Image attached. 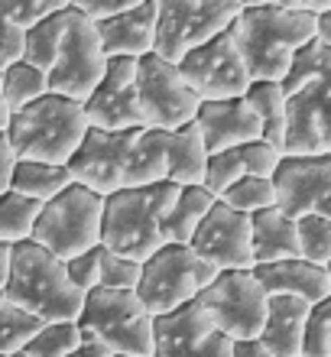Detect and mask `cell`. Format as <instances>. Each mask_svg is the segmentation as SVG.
I'll use <instances>...</instances> for the list:
<instances>
[{"mask_svg": "<svg viewBox=\"0 0 331 357\" xmlns=\"http://www.w3.org/2000/svg\"><path fill=\"white\" fill-rule=\"evenodd\" d=\"M231 357H273L263 348L260 338H247V341H231Z\"/></svg>", "mask_w": 331, "mask_h": 357, "instance_id": "obj_43", "label": "cell"}, {"mask_svg": "<svg viewBox=\"0 0 331 357\" xmlns=\"http://www.w3.org/2000/svg\"><path fill=\"white\" fill-rule=\"evenodd\" d=\"M318 215H325V218H328V221H331V195L325 198L322 205H318Z\"/></svg>", "mask_w": 331, "mask_h": 357, "instance_id": "obj_48", "label": "cell"}, {"mask_svg": "<svg viewBox=\"0 0 331 357\" xmlns=\"http://www.w3.org/2000/svg\"><path fill=\"white\" fill-rule=\"evenodd\" d=\"M286 94L283 156H331V49L312 39L279 82Z\"/></svg>", "mask_w": 331, "mask_h": 357, "instance_id": "obj_1", "label": "cell"}, {"mask_svg": "<svg viewBox=\"0 0 331 357\" xmlns=\"http://www.w3.org/2000/svg\"><path fill=\"white\" fill-rule=\"evenodd\" d=\"M85 117L91 130L123 133L143 127L140 101H137V62L111 59L101 85L85 101Z\"/></svg>", "mask_w": 331, "mask_h": 357, "instance_id": "obj_16", "label": "cell"}, {"mask_svg": "<svg viewBox=\"0 0 331 357\" xmlns=\"http://www.w3.org/2000/svg\"><path fill=\"white\" fill-rule=\"evenodd\" d=\"M13 169H17V153H13V146H10L7 133H0V195H3V192H10Z\"/></svg>", "mask_w": 331, "mask_h": 357, "instance_id": "obj_42", "label": "cell"}, {"mask_svg": "<svg viewBox=\"0 0 331 357\" xmlns=\"http://www.w3.org/2000/svg\"><path fill=\"white\" fill-rule=\"evenodd\" d=\"M3 296L46 325L49 321H78L82 302H85V296L68 282L66 264L33 241L13 247L10 282Z\"/></svg>", "mask_w": 331, "mask_h": 357, "instance_id": "obj_5", "label": "cell"}, {"mask_svg": "<svg viewBox=\"0 0 331 357\" xmlns=\"http://www.w3.org/2000/svg\"><path fill=\"white\" fill-rule=\"evenodd\" d=\"M153 357H231V338L211 328L199 302L153 319Z\"/></svg>", "mask_w": 331, "mask_h": 357, "instance_id": "obj_17", "label": "cell"}, {"mask_svg": "<svg viewBox=\"0 0 331 357\" xmlns=\"http://www.w3.org/2000/svg\"><path fill=\"white\" fill-rule=\"evenodd\" d=\"M325 273H328V282H331V264H328V266H325Z\"/></svg>", "mask_w": 331, "mask_h": 357, "instance_id": "obj_49", "label": "cell"}, {"mask_svg": "<svg viewBox=\"0 0 331 357\" xmlns=\"http://www.w3.org/2000/svg\"><path fill=\"white\" fill-rule=\"evenodd\" d=\"M49 94V82H46V72H39L36 66L29 62H13L10 68H3V85H0V98L3 104L13 111H23L29 104H36L39 98Z\"/></svg>", "mask_w": 331, "mask_h": 357, "instance_id": "obj_29", "label": "cell"}, {"mask_svg": "<svg viewBox=\"0 0 331 357\" xmlns=\"http://www.w3.org/2000/svg\"><path fill=\"white\" fill-rule=\"evenodd\" d=\"M68 20H72V10H68V3H66V7L56 10L52 17H46L43 23L26 29V39H23V62L36 66L39 72H49L52 62H56V56H59V49H62Z\"/></svg>", "mask_w": 331, "mask_h": 357, "instance_id": "obj_28", "label": "cell"}, {"mask_svg": "<svg viewBox=\"0 0 331 357\" xmlns=\"http://www.w3.org/2000/svg\"><path fill=\"white\" fill-rule=\"evenodd\" d=\"M179 198V185L156 182L146 188H123L105 198L101 247L130 257L137 264L150 260L162 247V221Z\"/></svg>", "mask_w": 331, "mask_h": 357, "instance_id": "obj_4", "label": "cell"}, {"mask_svg": "<svg viewBox=\"0 0 331 357\" xmlns=\"http://www.w3.org/2000/svg\"><path fill=\"white\" fill-rule=\"evenodd\" d=\"M312 305H305L289 296H270L266 302V319L260 341L273 357H302L305 321H309Z\"/></svg>", "mask_w": 331, "mask_h": 357, "instance_id": "obj_22", "label": "cell"}, {"mask_svg": "<svg viewBox=\"0 0 331 357\" xmlns=\"http://www.w3.org/2000/svg\"><path fill=\"white\" fill-rule=\"evenodd\" d=\"M75 357H114V351L107 348V344H101L95 335H85V331H82V341H78Z\"/></svg>", "mask_w": 331, "mask_h": 357, "instance_id": "obj_44", "label": "cell"}, {"mask_svg": "<svg viewBox=\"0 0 331 357\" xmlns=\"http://www.w3.org/2000/svg\"><path fill=\"white\" fill-rule=\"evenodd\" d=\"M72 3V10H78L85 20H91V23H107V20L121 17L123 10H130L137 0H68Z\"/></svg>", "mask_w": 331, "mask_h": 357, "instance_id": "obj_41", "label": "cell"}, {"mask_svg": "<svg viewBox=\"0 0 331 357\" xmlns=\"http://www.w3.org/2000/svg\"><path fill=\"white\" fill-rule=\"evenodd\" d=\"M43 325L46 321H39L36 315H29L20 305H13L7 296H0V357L20 354L29 341L36 338V331Z\"/></svg>", "mask_w": 331, "mask_h": 357, "instance_id": "obj_32", "label": "cell"}, {"mask_svg": "<svg viewBox=\"0 0 331 357\" xmlns=\"http://www.w3.org/2000/svg\"><path fill=\"white\" fill-rule=\"evenodd\" d=\"M276 211L286 218L315 215L331 195V156H283L273 172Z\"/></svg>", "mask_w": 331, "mask_h": 357, "instance_id": "obj_18", "label": "cell"}, {"mask_svg": "<svg viewBox=\"0 0 331 357\" xmlns=\"http://www.w3.org/2000/svg\"><path fill=\"white\" fill-rule=\"evenodd\" d=\"M75 178L68 172V166H49V162H20L17 160V169H13V182L10 188L20 192L23 198L29 202H39L46 205L52 202L56 195H62Z\"/></svg>", "mask_w": 331, "mask_h": 357, "instance_id": "obj_27", "label": "cell"}, {"mask_svg": "<svg viewBox=\"0 0 331 357\" xmlns=\"http://www.w3.org/2000/svg\"><path fill=\"white\" fill-rule=\"evenodd\" d=\"M302 357H331V296L318 305H312V312H309Z\"/></svg>", "mask_w": 331, "mask_h": 357, "instance_id": "obj_37", "label": "cell"}, {"mask_svg": "<svg viewBox=\"0 0 331 357\" xmlns=\"http://www.w3.org/2000/svg\"><path fill=\"white\" fill-rule=\"evenodd\" d=\"M7 127H10V107L0 98V133H7Z\"/></svg>", "mask_w": 331, "mask_h": 357, "instance_id": "obj_47", "label": "cell"}, {"mask_svg": "<svg viewBox=\"0 0 331 357\" xmlns=\"http://www.w3.org/2000/svg\"><path fill=\"white\" fill-rule=\"evenodd\" d=\"M85 104L46 94L36 104L10 114L7 140L20 162H49V166H68L78 146L88 137Z\"/></svg>", "mask_w": 331, "mask_h": 357, "instance_id": "obj_3", "label": "cell"}, {"mask_svg": "<svg viewBox=\"0 0 331 357\" xmlns=\"http://www.w3.org/2000/svg\"><path fill=\"white\" fill-rule=\"evenodd\" d=\"M78 331L95 335L117 357H153V315L137 292L91 289L82 302Z\"/></svg>", "mask_w": 331, "mask_h": 357, "instance_id": "obj_9", "label": "cell"}, {"mask_svg": "<svg viewBox=\"0 0 331 357\" xmlns=\"http://www.w3.org/2000/svg\"><path fill=\"white\" fill-rule=\"evenodd\" d=\"M195 127H199L201 140L208 156L224 150H237L254 140H263L260 121L250 111L244 98H231V101H201L195 114Z\"/></svg>", "mask_w": 331, "mask_h": 357, "instance_id": "obj_19", "label": "cell"}, {"mask_svg": "<svg viewBox=\"0 0 331 357\" xmlns=\"http://www.w3.org/2000/svg\"><path fill=\"white\" fill-rule=\"evenodd\" d=\"M0 85H3V68H0Z\"/></svg>", "mask_w": 331, "mask_h": 357, "instance_id": "obj_50", "label": "cell"}, {"mask_svg": "<svg viewBox=\"0 0 331 357\" xmlns=\"http://www.w3.org/2000/svg\"><path fill=\"white\" fill-rule=\"evenodd\" d=\"M176 68H179L182 82L199 94L201 101L244 98L247 88H250V75H247V66L237 52L231 33H221L211 43L189 52Z\"/></svg>", "mask_w": 331, "mask_h": 357, "instance_id": "obj_14", "label": "cell"}, {"mask_svg": "<svg viewBox=\"0 0 331 357\" xmlns=\"http://www.w3.org/2000/svg\"><path fill=\"white\" fill-rule=\"evenodd\" d=\"M218 202L237 215H247L254 218L266 208H276V188H273V178H256V176H244L237 178L234 185L221 192Z\"/></svg>", "mask_w": 331, "mask_h": 357, "instance_id": "obj_31", "label": "cell"}, {"mask_svg": "<svg viewBox=\"0 0 331 357\" xmlns=\"http://www.w3.org/2000/svg\"><path fill=\"white\" fill-rule=\"evenodd\" d=\"M101 254H105V247L98 244L85 254L72 257L66 260V273H68V282L75 286L82 296H88L91 289H98V276H101Z\"/></svg>", "mask_w": 331, "mask_h": 357, "instance_id": "obj_39", "label": "cell"}, {"mask_svg": "<svg viewBox=\"0 0 331 357\" xmlns=\"http://www.w3.org/2000/svg\"><path fill=\"white\" fill-rule=\"evenodd\" d=\"M295 241H299V260L315 266L331 264V221L325 215H305L295 221Z\"/></svg>", "mask_w": 331, "mask_h": 357, "instance_id": "obj_33", "label": "cell"}, {"mask_svg": "<svg viewBox=\"0 0 331 357\" xmlns=\"http://www.w3.org/2000/svg\"><path fill=\"white\" fill-rule=\"evenodd\" d=\"M43 211L39 202H29L20 192H3L0 195V244L17 247L23 241L33 237V227H36V218Z\"/></svg>", "mask_w": 331, "mask_h": 357, "instance_id": "obj_30", "label": "cell"}, {"mask_svg": "<svg viewBox=\"0 0 331 357\" xmlns=\"http://www.w3.org/2000/svg\"><path fill=\"white\" fill-rule=\"evenodd\" d=\"M114 357H117V354H114Z\"/></svg>", "mask_w": 331, "mask_h": 357, "instance_id": "obj_53", "label": "cell"}, {"mask_svg": "<svg viewBox=\"0 0 331 357\" xmlns=\"http://www.w3.org/2000/svg\"><path fill=\"white\" fill-rule=\"evenodd\" d=\"M244 101L250 104V111L256 114L260 130H263V140L283 153V146H286V94H283V88H279V82H250Z\"/></svg>", "mask_w": 331, "mask_h": 357, "instance_id": "obj_26", "label": "cell"}, {"mask_svg": "<svg viewBox=\"0 0 331 357\" xmlns=\"http://www.w3.org/2000/svg\"><path fill=\"white\" fill-rule=\"evenodd\" d=\"M218 276L205 260L192 254L189 244H162L150 260H143L137 299L153 319L189 305L201 296V289Z\"/></svg>", "mask_w": 331, "mask_h": 357, "instance_id": "obj_8", "label": "cell"}, {"mask_svg": "<svg viewBox=\"0 0 331 357\" xmlns=\"http://www.w3.org/2000/svg\"><path fill=\"white\" fill-rule=\"evenodd\" d=\"M254 280L260 282V289L266 296H289L299 299L305 305H318L331 296V282L328 273L315 264L305 260H279V264H266V266H254Z\"/></svg>", "mask_w": 331, "mask_h": 357, "instance_id": "obj_21", "label": "cell"}, {"mask_svg": "<svg viewBox=\"0 0 331 357\" xmlns=\"http://www.w3.org/2000/svg\"><path fill=\"white\" fill-rule=\"evenodd\" d=\"M315 39L322 43V46H328L331 49V7L325 10L322 17L315 20Z\"/></svg>", "mask_w": 331, "mask_h": 357, "instance_id": "obj_45", "label": "cell"}, {"mask_svg": "<svg viewBox=\"0 0 331 357\" xmlns=\"http://www.w3.org/2000/svg\"><path fill=\"white\" fill-rule=\"evenodd\" d=\"M218 198L211 195L205 185H189L179 188L176 205L169 208V215L162 221V244H189L192 234L199 231V225L205 221Z\"/></svg>", "mask_w": 331, "mask_h": 357, "instance_id": "obj_25", "label": "cell"}, {"mask_svg": "<svg viewBox=\"0 0 331 357\" xmlns=\"http://www.w3.org/2000/svg\"><path fill=\"white\" fill-rule=\"evenodd\" d=\"M162 150H166V182L179 188L205 185V166L208 150L195 123H185L179 130L162 133Z\"/></svg>", "mask_w": 331, "mask_h": 357, "instance_id": "obj_23", "label": "cell"}, {"mask_svg": "<svg viewBox=\"0 0 331 357\" xmlns=\"http://www.w3.org/2000/svg\"><path fill=\"white\" fill-rule=\"evenodd\" d=\"M10 257H13V247L0 244V296H3V289L10 282Z\"/></svg>", "mask_w": 331, "mask_h": 357, "instance_id": "obj_46", "label": "cell"}, {"mask_svg": "<svg viewBox=\"0 0 331 357\" xmlns=\"http://www.w3.org/2000/svg\"><path fill=\"white\" fill-rule=\"evenodd\" d=\"M244 176H247V162H244L240 146L237 150L215 153V156H208V166H205V188L218 198L221 192H227L237 178H244Z\"/></svg>", "mask_w": 331, "mask_h": 357, "instance_id": "obj_36", "label": "cell"}, {"mask_svg": "<svg viewBox=\"0 0 331 357\" xmlns=\"http://www.w3.org/2000/svg\"><path fill=\"white\" fill-rule=\"evenodd\" d=\"M82 331L75 321H49L36 331V338L29 341L20 354L26 357H72L78 351Z\"/></svg>", "mask_w": 331, "mask_h": 357, "instance_id": "obj_34", "label": "cell"}, {"mask_svg": "<svg viewBox=\"0 0 331 357\" xmlns=\"http://www.w3.org/2000/svg\"><path fill=\"white\" fill-rule=\"evenodd\" d=\"M66 3L68 0H0V10L26 33V29H33L46 17H52L56 10H62Z\"/></svg>", "mask_w": 331, "mask_h": 357, "instance_id": "obj_38", "label": "cell"}, {"mask_svg": "<svg viewBox=\"0 0 331 357\" xmlns=\"http://www.w3.org/2000/svg\"><path fill=\"white\" fill-rule=\"evenodd\" d=\"M140 270H143V264L130 260V257H121V254H111V250H105V254H101V276H98V289H107V292H137Z\"/></svg>", "mask_w": 331, "mask_h": 357, "instance_id": "obj_35", "label": "cell"}, {"mask_svg": "<svg viewBox=\"0 0 331 357\" xmlns=\"http://www.w3.org/2000/svg\"><path fill=\"white\" fill-rule=\"evenodd\" d=\"M192 254L205 260L211 270H254V250H250V218L237 215L221 202H215L199 231L189 241Z\"/></svg>", "mask_w": 331, "mask_h": 357, "instance_id": "obj_15", "label": "cell"}, {"mask_svg": "<svg viewBox=\"0 0 331 357\" xmlns=\"http://www.w3.org/2000/svg\"><path fill=\"white\" fill-rule=\"evenodd\" d=\"M146 127L123 133H101L88 130L85 143L78 146V153L68 162V172L78 185L91 188L95 195L107 198L114 192L130 188L133 176V153H137V140Z\"/></svg>", "mask_w": 331, "mask_h": 357, "instance_id": "obj_13", "label": "cell"}, {"mask_svg": "<svg viewBox=\"0 0 331 357\" xmlns=\"http://www.w3.org/2000/svg\"><path fill=\"white\" fill-rule=\"evenodd\" d=\"M240 7V0H156L153 56L179 66L189 52L227 33Z\"/></svg>", "mask_w": 331, "mask_h": 357, "instance_id": "obj_7", "label": "cell"}, {"mask_svg": "<svg viewBox=\"0 0 331 357\" xmlns=\"http://www.w3.org/2000/svg\"><path fill=\"white\" fill-rule=\"evenodd\" d=\"M68 10H72V3H68ZM107 62L111 59L101 49L98 26L91 20L82 17L78 10H72L62 49H59L52 68L46 72L49 94H62V98H72V101L85 104L91 98V91L101 85V78L107 72Z\"/></svg>", "mask_w": 331, "mask_h": 357, "instance_id": "obj_11", "label": "cell"}, {"mask_svg": "<svg viewBox=\"0 0 331 357\" xmlns=\"http://www.w3.org/2000/svg\"><path fill=\"white\" fill-rule=\"evenodd\" d=\"M250 250H254V266L279 264V260H295L299 257V241H295V221L286 218L276 208H266L250 218Z\"/></svg>", "mask_w": 331, "mask_h": 357, "instance_id": "obj_24", "label": "cell"}, {"mask_svg": "<svg viewBox=\"0 0 331 357\" xmlns=\"http://www.w3.org/2000/svg\"><path fill=\"white\" fill-rule=\"evenodd\" d=\"M101 215H105V198L72 182L62 195L43 205L29 241L66 264L101 244Z\"/></svg>", "mask_w": 331, "mask_h": 357, "instance_id": "obj_6", "label": "cell"}, {"mask_svg": "<svg viewBox=\"0 0 331 357\" xmlns=\"http://www.w3.org/2000/svg\"><path fill=\"white\" fill-rule=\"evenodd\" d=\"M13 357H26V354H13Z\"/></svg>", "mask_w": 331, "mask_h": 357, "instance_id": "obj_51", "label": "cell"}, {"mask_svg": "<svg viewBox=\"0 0 331 357\" xmlns=\"http://www.w3.org/2000/svg\"><path fill=\"white\" fill-rule=\"evenodd\" d=\"M72 357H75V354H72Z\"/></svg>", "mask_w": 331, "mask_h": 357, "instance_id": "obj_52", "label": "cell"}, {"mask_svg": "<svg viewBox=\"0 0 331 357\" xmlns=\"http://www.w3.org/2000/svg\"><path fill=\"white\" fill-rule=\"evenodd\" d=\"M195 302L215 331L231 341H247L260 338L270 296L254 280V270H227L218 273Z\"/></svg>", "mask_w": 331, "mask_h": 357, "instance_id": "obj_10", "label": "cell"}, {"mask_svg": "<svg viewBox=\"0 0 331 357\" xmlns=\"http://www.w3.org/2000/svg\"><path fill=\"white\" fill-rule=\"evenodd\" d=\"M137 101L146 130L172 133L185 123H195L201 98L182 82L172 62L146 56L137 62Z\"/></svg>", "mask_w": 331, "mask_h": 357, "instance_id": "obj_12", "label": "cell"}, {"mask_svg": "<svg viewBox=\"0 0 331 357\" xmlns=\"http://www.w3.org/2000/svg\"><path fill=\"white\" fill-rule=\"evenodd\" d=\"M98 39L107 59H140L153 56L156 46V0H137L121 17L98 23Z\"/></svg>", "mask_w": 331, "mask_h": 357, "instance_id": "obj_20", "label": "cell"}, {"mask_svg": "<svg viewBox=\"0 0 331 357\" xmlns=\"http://www.w3.org/2000/svg\"><path fill=\"white\" fill-rule=\"evenodd\" d=\"M227 33L250 82H283L295 52L315 39V17L293 3H244Z\"/></svg>", "mask_w": 331, "mask_h": 357, "instance_id": "obj_2", "label": "cell"}, {"mask_svg": "<svg viewBox=\"0 0 331 357\" xmlns=\"http://www.w3.org/2000/svg\"><path fill=\"white\" fill-rule=\"evenodd\" d=\"M23 39H26V33L0 10V68H10L13 62L23 59Z\"/></svg>", "mask_w": 331, "mask_h": 357, "instance_id": "obj_40", "label": "cell"}]
</instances>
